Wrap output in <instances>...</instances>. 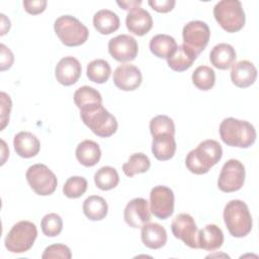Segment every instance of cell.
<instances>
[{"label": "cell", "mask_w": 259, "mask_h": 259, "mask_svg": "<svg viewBox=\"0 0 259 259\" xmlns=\"http://www.w3.org/2000/svg\"><path fill=\"white\" fill-rule=\"evenodd\" d=\"M222 156L223 149L219 142L205 140L187 154L185 165L191 173L201 175L207 173L221 160Z\"/></svg>", "instance_id": "1"}, {"label": "cell", "mask_w": 259, "mask_h": 259, "mask_svg": "<svg viewBox=\"0 0 259 259\" xmlns=\"http://www.w3.org/2000/svg\"><path fill=\"white\" fill-rule=\"evenodd\" d=\"M220 136L222 141L231 147L249 148L256 141V130L247 120L234 117L225 118L220 124Z\"/></svg>", "instance_id": "2"}, {"label": "cell", "mask_w": 259, "mask_h": 259, "mask_svg": "<svg viewBox=\"0 0 259 259\" xmlns=\"http://www.w3.org/2000/svg\"><path fill=\"white\" fill-rule=\"evenodd\" d=\"M80 117L93 134L108 138L117 130L116 118L101 104H94L80 109Z\"/></svg>", "instance_id": "3"}, {"label": "cell", "mask_w": 259, "mask_h": 259, "mask_svg": "<svg viewBox=\"0 0 259 259\" xmlns=\"http://www.w3.org/2000/svg\"><path fill=\"white\" fill-rule=\"evenodd\" d=\"M224 222L229 233L235 238L246 237L252 230V217L248 205L240 200H230L224 208Z\"/></svg>", "instance_id": "4"}, {"label": "cell", "mask_w": 259, "mask_h": 259, "mask_svg": "<svg viewBox=\"0 0 259 259\" xmlns=\"http://www.w3.org/2000/svg\"><path fill=\"white\" fill-rule=\"evenodd\" d=\"M217 22L227 32H236L243 28L246 16L242 3L238 0H222L213 7Z\"/></svg>", "instance_id": "5"}, {"label": "cell", "mask_w": 259, "mask_h": 259, "mask_svg": "<svg viewBox=\"0 0 259 259\" xmlns=\"http://www.w3.org/2000/svg\"><path fill=\"white\" fill-rule=\"evenodd\" d=\"M54 29L62 44L67 47L83 45L89 35L88 28L72 15H62L54 23Z\"/></svg>", "instance_id": "6"}, {"label": "cell", "mask_w": 259, "mask_h": 259, "mask_svg": "<svg viewBox=\"0 0 259 259\" xmlns=\"http://www.w3.org/2000/svg\"><path fill=\"white\" fill-rule=\"evenodd\" d=\"M37 237L35 225L29 221H20L16 223L8 232L4 245L11 253L27 252Z\"/></svg>", "instance_id": "7"}, {"label": "cell", "mask_w": 259, "mask_h": 259, "mask_svg": "<svg viewBox=\"0 0 259 259\" xmlns=\"http://www.w3.org/2000/svg\"><path fill=\"white\" fill-rule=\"evenodd\" d=\"M25 176L31 189L38 195H51L57 188V177L45 164L31 165L27 169Z\"/></svg>", "instance_id": "8"}, {"label": "cell", "mask_w": 259, "mask_h": 259, "mask_svg": "<svg viewBox=\"0 0 259 259\" xmlns=\"http://www.w3.org/2000/svg\"><path fill=\"white\" fill-rule=\"evenodd\" d=\"M245 167L236 159L228 160L222 167L218 187L223 192H235L240 190L245 182Z\"/></svg>", "instance_id": "9"}, {"label": "cell", "mask_w": 259, "mask_h": 259, "mask_svg": "<svg viewBox=\"0 0 259 259\" xmlns=\"http://www.w3.org/2000/svg\"><path fill=\"white\" fill-rule=\"evenodd\" d=\"M183 45L199 55L207 46L210 37L208 25L200 20H192L184 25L182 30Z\"/></svg>", "instance_id": "10"}, {"label": "cell", "mask_w": 259, "mask_h": 259, "mask_svg": "<svg viewBox=\"0 0 259 259\" xmlns=\"http://www.w3.org/2000/svg\"><path fill=\"white\" fill-rule=\"evenodd\" d=\"M150 210L159 220L170 218L174 211V193L171 188L158 185L150 193Z\"/></svg>", "instance_id": "11"}, {"label": "cell", "mask_w": 259, "mask_h": 259, "mask_svg": "<svg viewBox=\"0 0 259 259\" xmlns=\"http://www.w3.org/2000/svg\"><path fill=\"white\" fill-rule=\"evenodd\" d=\"M171 231L175 238L181 240L192 249H197V227L189 213L177 214L171 224Z\"/></svg>", "instance_id": "12"}, {"label": "cell", "mask_w": 259, "mask_h": 259, "mask_svg": "<svg viewBox=\"0 0 259 259\" xmlns=\"http://www.w3.org/2000/svg\"><path fill=\"white\" fill-rule=\"evenodd\" d=\"M138 52V42L132 35L119 34L108 41V53L118 62H131L135 60Z\"/></svg>", "instance_id": "13"}, {"label": "cell", "mask_w": 259, "mask_h": 259, "mask_svg": "<svg viewBox=\"0 0 259 259\" xmlns=\"http://www.w3.org/2000/svg\"><path fill=\"white\" fill-rule=\"evenodd\" d=\"M123 219L134 229L142 228L148 224L151 221V210L148 201L143 197L132 199L124 207Z\"/></svg>", "instance_id": "14"}, {"label": "cell", "mask_w": 259, "mask_h": 259, "mask_svg": "<svg viewBox=\"0 0 259 259\" xmlns=\"http://www.w3.org/2000/svg\"><path fill=\"white\" fill-rule=\"evenodd\" d=\"M142 80L140 69L131 64L119 65L113 72L114 85L123 91L136 90L142 84Z\"/></svg>", "instance_id": "15"}, {"label": "cell", "mask_w": 259, "mask_h": 259, "mask_svg": "<svg viewBox=\"0 0 259 259\" xmlns=\"http://www.w3.org/2000/svg\"><path fill=\"white\" fill-rule=\"evenodd\" d=\"M82 67L80 62L74 57H65L59 61L55 69L57 81L64 85L70 86L75 84L80 78Z\"/></svg>", "instance_id": "16"}, {"label": "cell", "mask_w": 259, "mask_h": 259, "mask_svg": "<svg viewBox=\"0 0 259 259\" xmlns=\"http://www.w3.org/2000/svg\"><path fill=\"white\" fill-rule=\"evenodd\" d=\"M125 24L130 32L138 36H143L151 30L153 18L147 10L138 6L128 11L125 17Z\"/></svg>", "instance_id": "17"}, {"label": "cell", "mask_w": 259, "mask_h": 259, "mask_svg": "<svg viewBox=\"0 0 259 259\" xmlns=\"http://www.w3.org/2000/svg\"><path fill=\"white\" fill-rule=\"evenodd\" d=\"M257 78V69L249 61L243 60L232 66L231 80L239 88H247L254 84Z\"/></svg>", "instance_id": "18"}, {"label": "cell", "mask_w": 259, "mask_h": 259, "mask_svg": "<svg viewBox=\"0 0 259 259\" xmlns=\"http://www.w3.org/2000/svg\"><path fill=\"white\" fill-rule=\"evenodd\" d=\"M141 239L147 248L157 250L167 243V232L157 223H148L142 227Z\"/></svg>", "instance_id": "19"}, {"label": "cell", "mask_w": 259, "mask_h": 259, "mask_svg": "<svg viewBox=\"0 0 259 259\" xmlns=\"http://www.w3.org/2000/svg\"><path fill=\"white\" fill-rule=\"evenodd\" d=\"M16 154L22 158H31L38 154L40 143L38 139L29 132H19L13 139Z\"/></svg>", "instance_id": "20"}, {"label": "cell", "mask_w": 259, "mask_h": 259, "mask_svg": "<svg viewBox=\"0 0 259 259\" xmlns=\"http://www.w3.org/2000/svg\"><path fill=\"white\" fill-rule=\"evenodd\" d=\"M224 243L223 231L213 224L206 225L197 234V246L206 251H214Z\"/></svg>", "instance_id": "21"}, {"label": "cell", "mask_w": 259, "mask_h": 259, "mask_svg": "<svg viewBox=\"0 0 259 259\" xmlns=\"http://www.w3.org/2000/svg\"><path fill=\"white\" fill-rule=\"evenodd\" d=\"M237 54L235 49L226 42L215 45L209 53V61L213 67L220 70H227L232 67L236 61Z\"/></svg>", "instance_id": "22"}, {"label": "cell", "mask_w": 259, "mask_h": 259, "mask_svg": "<svg viewBox=\"0 0 259 259\" xmlns=\"http://www.w3.org/2000/svg\"><path fill=\"white\" fill-rule=\"evenodd\" d=\"M176 152V142L174 136L161 134L153 137L152 153L159 161L170 160Z\"/></svg>", "instance_id": "23"}, {"label": "cell", "mask_w": 259, "mask_h": 259, "mask_svg": "<svg viewBox=\"0 0 259 259\" xmlns=\"http://www.w3.org/2000/svg\"><path fill=\"white\" fill-rule=\"evenodd\" d=\"M197 56L198 55L192 50L182 44L176 48L170 57L167 58V64L173 71L183 72L192 66Z\"/></svg>", "instance_id": "24"}, {"label": "cell", "mask_w": 259, "mask_h": 259, "mask_svg": "<svg viewBox=\"0 0 259 259\" xmlns=\"http://www.w3.org/2000/svg\"><path fill=\"white\" fill-rule=\"evenodd\" d=\"M76 158L83 166L93 167L101 158V150L96 142L92 140H85L77 146Z\"/></svg>", "instance_id": "25"}, {"label": "cell", "mask_w": 259, "mask_h": 259, "mask_svg": "<svg viewBox=\"0 0 259 259\" xmlns=\"http://www.w3.org/2000/svg\"><path fill=\"white\" fill-rule=\"evenodd\" d=\"M119 17L109 9H101L93 16V25L101 34H110L119 27Z\"/></svg>", "instance_id": "26"}, {"label": "cell", "mask_w": 259, "mask_h": 259, "mask_svg": "<svg viewBox=\"0 0 259 259\" xmlns=\"http://www.w3.org/2000/svg\"><path fill=\"white\" fill-rule=\"evenodd\" d=\"M149 47L154 56L160 59H167L174 53L178 46L173 36L161 33L151 38Z\"/></svg>", "instance_id": "27"}, {"label": "cell", "mask_w": 259, "mask_h": 259, "mask_svg": "<svg viewBox=\"0 0 259 259\" xmlns=\"http://www.w3.org/2000/svg\"><path fill=\"white\" fill-rule=\"evenodd\" d=\"M108 211L106 200L99 195H90L83 202V212L91 221L103 220Z\"/></svg>", "instance_id": "28"}, {"label": "cell", "mask_w": 259, "mask_h": 259, "mask_svg": "<svg viewBox=\"0 0 259 259\" xmlns=\"http://www.w3.org/2000/svg\"><path fill=\"white\" fill-rule=\"evenodd\" d=\"M87 77L90 81L102 84L105 83L111 74V68L107 61L103 59H96L87 65Z\"/></svg>", "instance_id": "29"}, {"label": "cell", "mask_w": 259, "mask_h": 259, "mask_svg": "<svg viewBox=\"0 0 259 259\" xmlns=\"http://www.w3.org/2000/svg\"><path fill=\"white\" fill-rule=\"evenodd\" d=\"M95 185L101 190H110L117 186L119 176L117 171L110 166H103L94 174Z\"/></svg>", "instance_id": "30"}, {"label": "cell", "mask_w": 259, "mask_h": 259, "mask_svg": "<svg viewBox=\"0 0 259 259\" xmlns=\"http://www.w3.org/2000/svg\"><path fill=\"white\" fill-rule=\"evenodd\" d=\"M151 166L150 159L143 153H136L130 156L127 162L122 165V171L127 177H133L136 174L146 173Z\"/></svg>", "instance_id": "31"}, {"label": "cell", "mask_w": 259, "mask_h": 259, "mask_svg": "<svg viewBox=\"0 0 259 259\" xmlns=\"http://www.w3.org/2000/svg\"><path fill=\"white\" fill-rule=\"evenodd\" d=\"M74 102L79 109H82L90 105L101 104L102 97L101 94L93 87L82 86L75 91Z\"/></svg>", "instance_id": "32"}, {"label": "cell", "mask_w": 259, "mask_h": 259, "mask_svg": "<svg viewBox=\"0 0 259 259\" xmlns=\"http://www.w3.org/2000/svg\"><path fill=\"white\" fill-rule=\"evenodd\" d=\"M192 83L202 91L211 89L215 83V73L208 66H199L192 73Z\"/></svg>", "instance_id": "33"}, {"label": "cell", "mask_w": 259, "mask_h": 259, "mask_svg": "<svg viewBox=\"0 0 259 259\" xmlns=\"http://www.w3.org/2000/svg\"><path fill=\"white\" fill-rule=\"evenodd\" d=\"M87 180L82 176H72L67 179L63 186L64 194L69 198H78L87 190Z\"/></svg>", "instance_id": "34"}, {"label": "cell", "mask_w": 259, "mask_h": 259, "mask_svg": "<svg viewBox=\"0 0 259 259\" xmlns=\"http://www.w3.org/2000/svg\"><path fill=\"white\" fill-rule=\"evenodd\" d=\"M41 232L47 237H56L60 235L63 230V220L55 212L46 214L40 222Z\"/></svg>", "instance_id": "35"}, {"label": "cell", "mask_w": 259, "mask_h": 259, "mask_svg": "<svg viewBox=\"0 0 259 259\" xmlns=\"http://www.w3.org/2000/svg\"><path fill=\"white\" fill-rule=\"evenodd\" d=\"M150 132L153 137L161 134H169L174 136L175 124L172 118L167 115H157L150 121Z\"/></svg>", "instance_id": "36"}, {"label": "cell", "mask_w": 259, "mask_h": 259, "mask_svg": "<svg viewBox=\"0 0 259 259\" xmlns=\"http://www.w3.org/2000/svg\"><path fill=\"white\" fill-rule=\"evenodd\" d=\"M71 257H72V253L70 248L64 244H53L47 247L41 255L42 259H53V258L70 259Z\"/></svg>", "instance_id": "37"}, {"label": "cell", "mask_w": 259, "mask_h": 259, "mask_svg": "<svg viewBox=\"0 0 259 259\" xmlns=\"http://www.w3.org/2000/svg\"><path fill=\"white\" fill-rule=\"evenodd\" d=\"M1 97V131L4 130L6 124L9 122V113L12 107L10 96L5 92L0 93Z\"/></svg>", "instance_id": "38"}, {"label": "cell", "mask_w": 259, "mask_h": 259, "mask_svg": "<svg viewBox=\"0 0 259 259\" xmlns=\"http://www.w3.org/2000/svg\"><path fill=\"white\" fill-rule=\"evenodd\" d=\"M22 4L27 13L36 15L45 11L48 3L46 0H32V1L30 0V1H23Z\"/></svg>", "instance_id": "39"}, {"label": "cell", "mask_w": 259, "mask_h": 259, "mask_svg": "<svg viewBox=\"0 0 259 259\" xmlns=\"http://www.w3.org/2000/svg\"><path fill=\"white\" fill-rule=\"evenodd\" d=\"M1 49V57H0V70L5 71L7 69H10L13 62H14V56L12 52L4 45H0Z\"/></svg>", "instance_id": "40"}, {"label": "cell", "mask_w": 259, "mask_h": 259, "mask_svg": "<svg viewBox=\"0 0 259 259\" xmlns=\"http://www.w3.org/2000/svg\"><path fill=\"white\" fill-rule=\"evenodd\" d=\"M148 3L155 11L166 13L174 8L176 2L174 0H150Z\"/></svg>", "instance_id": "41"}, {"label": "cell", "mask_w": 259, "mask_h": 259, "mask_svg": "<svg viewBox=\"0 0 259 259\" xmlns=\"http://www.w3.org/2000/svg\"><path fill=\"white\" fill-rule=\"evenodd\" d=\"M118 6H120L122 9L124 10H131L134 7H138L139 5L142 4V1H137V0H133V1H117L116 2Z\"/></svg>", "instance_id": "42"}, {"label": "cell", "mask_w": 259, "mask_h": 259, "mask_svg": "<svg viewBox=\"0 0 259 259\" xmlns=\"http://www.w3.org/2000/svg\"><path fill=\"white\" fill-rule=\"evenodd\" d=\"M0 16H1V23H2V25H1V35H4L10 28V20H8L5 23L6 16L4 14H0Z\"/></svg>", "instance_id": "43"}]
</instances>
